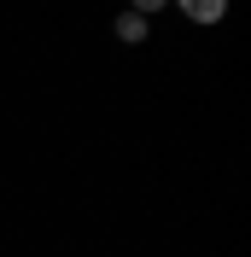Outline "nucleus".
Masks as SVG:
<instances>
[{"mask_svg":"<svg viewBox=\"0 0 251 257\" xmlns=\"http://www.w3.org/2000/svg\"><path fill=\"white\" fill-rule=\"evenodd\" d=\"M181 12H187L193 24H216V18L228 12V0H181Z\"/></svg>","mask_w":251,"mask_h":257,"instance_id":"nucleus-1","label":"nucleus"},{"mask_svg":"<svg viewBox=\"0 0 251 257\" xmlns=\"http://www.w3.org/2000/svg\"><path fill=\"white\" fill-rule=\"evenodd\" d=\"M117 35H123V41H146V18L141 12H123L117 18Z\"/></svg>","mask_w":251,"mask_h":257,"instance_id":"nucleus-2","label":"nucleus"},{"mask_svg":"<svg viewBox=\"0 0 251 257\" xmlns=\"http://www.w3.org/2000/svg\"><path fill=\"white\" fill-rule=\"evenodd\" d=\"M158 6H170V0H135V12H141V18H146V12H158Z\"/></svg>","mask_w":251,"mask_h":257,"instance_id":"nucleus-3","label":"nucleus"}]
</instances>
